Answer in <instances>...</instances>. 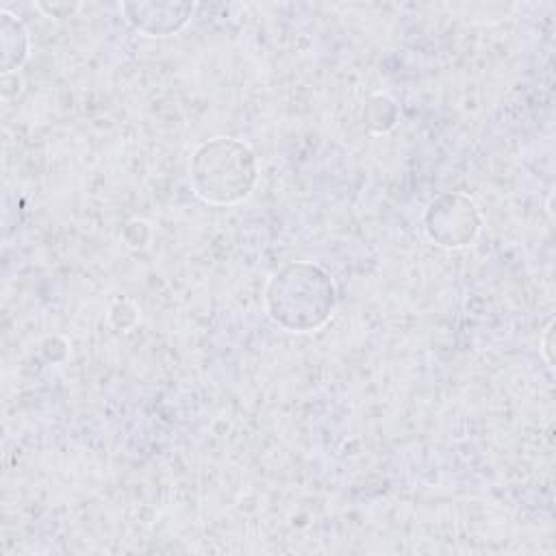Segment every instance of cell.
I'll use <instances>...</instances> for the list:
<instances>
[{
    "label": "cell",
    "instance_id": "cell-1",
    "mask_svg": "<svg viewBox=\"0 0 556 556\" xmlns=\"http://www.w3.org/2000/svg\"><path fill=\"white\" fill-rule=\"evenodd\" d=\"M267 306L269 315L280 326L295 332L315 330L332 315V280L317 265L291 263L271 278Z\"/></svg>",
    "mask_w": 556,
    "mask_h": 556
},
{
    "label": "cell",
    "instance_id": "cell-2",
    "mask_svg": "<svg viewBox=\"0 0 556 556\" xmlns=\"http://www.w3.org/2000/svg\"><path fill=\"white\" fill-rule=\"evenodd\" d=\"M256 167L252 150L235 139L215 137L198 148L191 161L195 193L211 204H232L245 198L254 185Z\"/></svg>",
    "mask_w": 556,
    "mask_h": 556
}]
</instances>
